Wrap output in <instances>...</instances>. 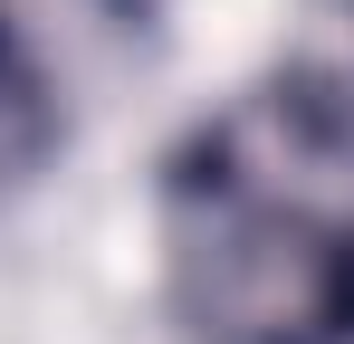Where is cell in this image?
<instances>
[{
	"label": "cell",
	"mask_w": 354,
	"mask_h": 344,
	"mask_svg": "<svg viewBox=\"0 0 354 344\" xmlns=\"http://www.w3.org/2000/svg\"><path fill=\"white\" fill-rule=\"evenodd\" d=\"M163 287L192 344H354V124L326 86L249 96L182 144Z\"/></svg>",
	"instance_id": "cell-1"
},
{
	"label": "cell",
	"mask_w": 354,
	"mask_h": 344,
	"mask_svg": "<svg viewBox=\"0 0 354 344\" xmlns=\"http://www.w3.org/2000/svg\"><path fill=\"white\" fill-rule=\"evenodd\" d=\"M48 153H58V86H48L39 48L0 19V201L29 191L48 172Z\"/></svg>",
	"instance_id": "cell-2"
}]
</instances>
